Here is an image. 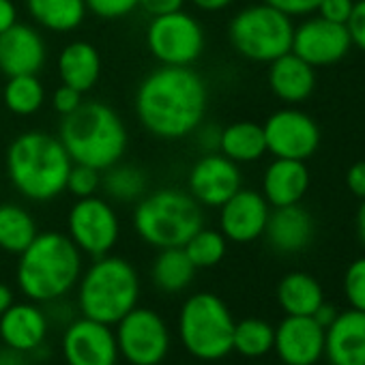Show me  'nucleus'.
<instances>
[{
    "mask_svg": "<svg viewBox=\"0 0 365 365\" xmlns=\"http://www.w3.org/2000/svg\"><path fill=\"white\" fill-rule=\"evenodd\" d=\"M5 163L14 187L33 202H50L65 194L73 165L63 142L46 131L20 133L9 144Z\"/></svg>",
    "mask_w": 365,
    "mask_h": 365,
    "instance_id": "obj_2",
    "label": "nucleus"
},
{
    "mask_svg": "<svg viewBox=\"0 0 365 365\" xmlns=\"http://www.w3.org/2000/svg\"><path fill=\"white\" fill-rule=\"evenodd\" d=\"M48 335V318L33 303H14L0 316V337L18 352L37 350Z\"/></svg>",
    "mask_w": 365,
    "mask_h": 365,
    "instance_id": "obj_23",
    "label": "nucleus"
},
{
    "mask_svg": "<svg viewBox=\"0 0 365 365\" xmlns=\"http://www.w3.org/2000/svg\"><path fill=\"white\" fill-rule=\"evenodd\" d=\"M354 228H356V237L359 241L365 245V200H361L359 209H356V215H354Z\"/></svg>",
    "mask_w": 365,
    "mask_h": 365,
    "instance_id": "obj_48",
    "label": "nucleus"
},
{
    "mask_svg": "<svg viewBox=\"0 0 365 365\" xmlns=\"http://www.w3.org/2000/svg\"><path fill=\"white\" fill-rule=\"evenodd\" d=\"M292 18L267 3L241 9L230 26L228 37L235 52L252 63H273L292 48Z\"/></svg>",
    "mask_w": 365,
    "mask_h": 365,
    "instance_id": "obj_8",
    "label": "nucleus"
},
{
    "mask_svg": "<svg viewBox=\"0 0 365 365\" xmlns=\"http://www.w3.org/2000/svg\"><path fill=\"white\" fill-rule=\"evenodd\" d=\"M273 350L286 365H316L324 356V329L312 316H286L275 329Z\"/></svg>",
    "mask_w": 365,
    "mask_h": 365,
    "instance_id": "obj_17",
    "label": "nucleus"
},
{
    "mask_svg": "<svg viewBox=\"0 0 365 365\" xmlns=\"http://www.w3.org/2000/svg\"><path fill=\"white\" fill-rule=\"evenodd\" d=\"M82 275V252L63 232H39L20 254L18 286L35 303L65 297Z\"/></svg>",
    "mask_w": 365,
    "mask_h": 365,
    "instance_id": "obj_3",
    "label": "nucleus"
},
{
    "mask_svg": "<svg viewBox=\"0 0 365 365\" xmlns=\"http://www.w3.org/2000/svg\"><path fill=\"white\" fill-rule=\"evenodd\" d=\"M220 153L235 163H254L267 155L262 125L254 120H237L222 129Z\"/></svg>",
    "mask_w": 365,
    "mask_h": 365,
    "instance_id": "obj_26",
    "label": "nucleus"
},
{
    "mask_svg": "<svg viewBox=\"0 0 365 365\" xmlns=\"http://www.w3.org/2000/svg\"><path fill=\"white\" fill-rule=\"evenodd\" d=\"M86 9L101 20H120L133 14L140 0H84Z\"/></svg>",
    "mask_w": 365,
    "mask_h": 365,
    "instance_id": "obj_36",
    "label": "nucleus"
},
{
    "mask_svg": "<svg viewBox=\"0 0 365 365\" xmlns=\"http://www.w3.org/2000/svg\"><path fill=\"white\" fill-rule=\"evenodd\" d=\"M322 301V286L309 273L292 271L284 275L277 284V303L286 312V316H312Z\"/></svg>",
    "mask_w": 365,
    "mask_h": 365,
    "instance_id": "obj_25",
    "label": "nucleus"
},
{
    "mask_svg": "<svg viewBox=\"0 0 365 365\" xmlns=\"http://www.w3.org/2000/svg\"><path fill=\"white\" fill-rule=\"evenodd\" d=\"M118 354L131 365H159L170 350V331L163 318L148 307H133L116 322Z\"/></svg>",
    "mask_w": 365,
    "mask_h": 365,
    "instance_id": "obj_11",
    "label": "nucleus"
},
{
    "mask_svg": "<svg viewBox=\"0 0 365 365\" xmlns=\"http://www.w3.org/2000/svg\"><path fill=\"white\" fill-rule=\"evenodd\" d=\"M82 103H84V93H80V91L67 86V84H61V86L54 91L52 106H54V110H56L61 116L73 114Z\"/></svg>",
    "mask_w": 365,
    "mask_h": 365,
    "instance_id": "obj_38",
    "label": "nucleus"
},
{
    "mask_svg": "<svg viewBox=\"0 0 365 365\" xmlns=\"http://www.w3.org/2000/svg\"><path fill=\"white\" fill-rule=\"evenodd\" d=\"M99 190H101V170H95L84 163L71 165L65 192H69L71 196H76L80 200V198L97 196Z\"/></svg>",
    "mask_w": 365,
    "mask_h": 365,
    "instance_id": "obj_34",
    "label": "nucleus"
},
{
    "mask_svg": "<svg viewBox=\"0 0 365 365\" xmlns=\"http://www.w3.org/2000/svg\"><path fill=\"white\" fill-rule=\"evenodd\" d=\"M346 29L350 33V41L354 48L365 52V0H356L350 20L346 22Z\"/></svg>",
    "mask_w": 365,
    "mask_h": 365,
    "instance_id": "obj_40",
    "label": "nucleus"
},
{
    "mask_svg": "<svg viewBox=\"0 0 365 365\" xmlns=\"http://www.w3.org/2000/svg\"><path fill=\"white\" fill-rule=\"evenodd\" d=\"M0 365H26L24 352H18L9 346L0 348Z\"/></svg>",
    "mask_w": 365,
    "mask_h": 365,
    "instance_id": "obj_47",
    "label": "nucleus"
},
{
    "mask_svg": "<svg viewBox=\"0 0 365 365\" xmlns=\"http://www.w3.org/2000/svg\"><path fill=\"white\" fill-rule=\"evenodd\" d=\"M63 356L67 365H116V335L110 324L82 316L63 335Z\"/></svg>",
    "mask_w": 365,
    "mask_h": 365,
    "instance_id": "obj_15",
    "label": "nucleus"
},
{
    "mask_svg": "<svg viewBox=\"0 0 365 365\" xmlns=\"http://www.w3.org/2000/svg\"><path fill=\"white\" fill-rule=\"evenodd\" d=\"M354 3L356 0H320L316 14L322 20L335 22V24H346L352 16Z\"/></svg>",
    "mask_w": 365,
    "mask_h": 365,
    "instance_id": "obj_37",
    "label": "nucleus"
},
{
    "mask_svg": "<svg viewBox=\"0 0 365 365\" xmlns=\"http://www.w3.org/2000/svg\"><path fill=\"white\" fill-rule=\"evenodd\" d=\"M140 299V277L131 262L118 256H101L80 275L78 305L82 316L103 324H116Z\"/></svg>",
    "mask_w": 365,
    "mask_h": 365,
    "instance_id": "obj_6",
    "label": "nucleus"
},
{
    "mask_svg": "<svg viewBox=\"0 0 365 365\" xmlns=\"http://www.w3.org/2000/svg\"><path fill=\"white\" fill-rule=\"evenodd\" d=\"M133 106L140 125L150 135L182 140L205 123L209 86L192 67L159 65L140 82Z\"/></svg>",
    "mask_w": 365,
    "mask_h": 365,
    "instance_id": "obj_1",
    "label": "nucleus"
},
{
    "mask_svg": "<svg viewBox=\"0 0 365 365\" xmlns=\"http://www.w3.org/2000/svg\"><path fill=\"white\" fill-rule=\"evenodd\" d=\"M196 267L192 264L190 256L182 247H165L159 250V254L153 260L150 267V279L155 288H159L165 294H176L185 290L194 277H196Z\"/></svg>",
    "mask_w": 365,
    "mask_h": 365,
    "instance_id": "obj_28",
    "label": "nucleus"
},
{
    "mask_svg": "<svg viewBox=\"0 0 365 365\" xmlns=\"http://www.w3.org/2000/svg\"><path fill=\"white\" fill-rule=\"evenodd\" d=\"M262 3L286 14L288 18H307L316 14L320 0H262Z\"/></svg>",
    "mask_w": 365,
    "mask_h": 365,
    "instance_id": "obj_39",
    "label": "nucleus"
},
{
    "mask_svg": "<svg viewBox=\"0 0 365 365\" xmlns=\"http://www.w3.org/2000/svg\"><path fill=\"white\" fill-rule=\"evenodd\" d=\"M67 237L82 254L91 258H101L114 250L120 237V222L108 200L99 196H88L80 198L71 207L67 215Z\"/></svg>",
    "mask_w": 365,
    "mask_h": 365,
    "instance_id": "obj_10",
    "label": "nucleus"
},
{
    "mask_svg": "<svg viewBox=\"0 0 365 365\" xmlns=\"http://www.w3.org/2000/svg\"><path fill=\"white\" fill-rule=\"evenodd\" d=\"M309 168L299 159L275 157L262 176V196L271 209L301 205L309 190Z\"/></svg>",
    "mask_w": 365,
    "mask_h": 365,
    "instance_id": "obj_21",
    "label": "nucleus"
},
{
    "mask_svg": "<svg viewBox=\"0 0 365 365\" xmlns=\"http://www.w3.org/2000/svg\"><path fill=\"white\" fill-rule=\"evenodd\" d=\"M48 58V48L41 33L31 26L16 22L9 31L0 35V71L11 76H39Z\"/></svg>",
    "mask_w": 365,
    "mask_h": 365,
    "instance_id": "obj_18",
    "label": "nucleus"
},
{
    "mask_svg": "<svg viewBox=\"0 0 365 365\" xmlns=\"http://www.w3.org/2000/svg\"><path fill=\"white\" fill-rule=\"evenodd\" d=\"M101 190L118 202H138L146 194V176L131 163H114L101 172Z\"/></svg>",
    "mask_w": 365,
    "mask_h": 365,
    "instance_id": "obj_30",
    "label": "nucleus"
},
{
    "mask_svg": "<svg viewBox=\"0 0 365 365\" xmlns=\"http://www.w3.org/2000/svg\"><path fill=\"white\" fill-rule=\"evenodd\" d=\"M352 48L346 24L322 20L320 16H307L292 33L290 52L316 67H331L348 56Z\"/></svg>",
    "mask_w": 365,
    "mask_h": 365,
    "instance_id": "obj_13",
    "label": "nucleus"
},
{
    "mask_svg": "<svg viewBox=\"0 0 365 365\" xmlns=\"http://www.w3.org/2000/svg\"><path fill=\"white\" fill-rule=\"evenodd\" d=\"M39 235L35 217L20 205H0V250L20 256Z\"/></svg>",
    "mask_w": 365,
    "mask_h": 365,
    "instance_id": "obj_29",
    "label": "nucleus"
},
{
    "mask_svg": "<svg viewBox=\"0 0 365 365\" xmlns=\"http://www.w3.org/2000/svg\"><path fill=\"white\" fill-rule=\"evenodd\" d=\"M3 99L7 110L16 116H31L41 110L46 101V88L39 76H11L3 88Z\"/></svg>",
    "mask_w": 365,
    "mask_h": 365,
    "instance_id": "obj_31",
    "label": "nucleus"
},
{
    "mask_svg": "<svg viewBox=\"0 0 365 365\" xmlns=\"http://www.w3.org/2000/svg\"><path fill=\"white\" fill-rule=\"evenodd\" d=\"M243 187V174L239 163L224 157L220 150L205 153L190 170L187 192L200 207L220 209Z\"/></svg>",
    "mask_w": 365,
    "mask_h": 365,
    "instance_id": "obj_14",
    "label": "nucleus"
},
{
    "mask_svg": "<svg viewBox=\"0 0 365 365\" xmlns=\"http://www.w3.org/2000/svg\"><path fill=\"white\" fill-rule=\"evenodd\" d=\"M314 232H316V224L312 213L301 205H290V207L271 209L262 237L267 239L273 252L290 256L307 250L309 243L314 241Z\"/></svg>",
    "mask_w": 365,
    "mask_h": 365,
    "instance_id": "obj_19",
    "label": "nucleus"
},
{
    "mask_svg": "<svg viewBox=\"0 0 365 365\" xmlns=\"http://www.w3.org/2000/svg\"><path fill=\"white\" fill-rule=\"evenodd\" d=\"M267 153L279 159L307 161L320 148V127L303 110L282 108L273 112L264 123Z\"/></svg>",
    "mask_w": 365,
    "mask_h": 365,
    "instance_id": "obj_12",
    "label": "nucleus"
},
{
    "mask_svg": "<svg viewBox=\"0 0 365 365\" xmlns=\"http://www.w3.org/2000/svg\"><path fill=\"white\" fill-rule=\"evenodd\" d=\"M324 356L331 365H365V312L337 314L324 329Z\"/></svg>",
    "mask_w": 365,
    "mask_h": 365,
    "instance_id": "obj_20",
    "label": "nucleus"
},
{
    "mask_svg": "<svg viewBox=\"0 0 365 365\" xmlns=\"http://www.w3.org/2000/svg\"><path fill=\"white\" fill-rule=\"evenodd\" d=\"M271 207L260 192L241 187L220 207V232L232 243H252L264 235Z\"/></svg>",
    "mask_w": 365,
    "mask_h": 365,
    "instance_id": "obj_16",
    "label": "nucleus"
},
{
    "mask_svg": "<svg viewBox=\"0 0 365 365\" xmlns=\"http://www.w3.org/2000/svg\"><path fill=\"white\" fill-rule=\"evenodd\" d=\"M346 187L354 198L365 200V159L354 161L346 170Z\"/></svg>",
    "mask_w": 365,
    "mask_h": 365,
    "instance_id": "obj_41",
    "label": "nucleus"
},
{
    "mask_svg": "<svg viewBox=\"0 0 365 365\" xmlns=\"http://www.w3.org/2000/svg\"><path fill=\"white\" fill-rule=\"evenodd\" d=\"M187 0H140V9L150 16V18H159V16H168L174 11H180L185 7Z\"/></svg>",
    "mask_w": 365,
    "mask_h": 365,
    "instance_id": "obj_42",
    "label": "nucleus"
},
{
    "mask_svg": "<svg viewBox=\"0 0 365 365\" xmlns=\"http://www.w3.org/2000/svg\"><path fill=\"white\" fill-rule=\"evenodd\" d=\"M182 250H185V254L190 256L196 269H211L224 260L228 252V239L220 230L202 226L185 245H182Z\"/></svg>",
    "mask_w": 365,
    "mask_h": 365,
    "instance_id": "obj_33",
    "label": "nucleus"
},
{
    "mask_svg": "<svg viewBox=\"0 0 365 365\" xmlns=\"http://www.w3.org/2000/svg\"><path fill=\"white\" fill-rule=\"evenodd\" d=\"M18 22V7L14 0H0V35Z\"/></svg>",
    "mask_w": 365,
    "mask_h": 365,
    "instance_id": "obj_44",
    "label": "nucleus"
},
{
    "mask_svg": "<svg viewBox=\"0 0 365 365\" xmlns=\"http://www.w3.org/2000/svg\"><path fill=\"white\" fill-rule=\"evenodd\" d=\"M344 294L352 309L365 312V256L348 264L344 273Z\"/></svg>",
    "mask_w": 365,
    "mask_h": 365,
    "instance_id": "obj_35",
    "label": "nucleus"
},
{
    "mask_svg": "<svg viewBox=\"0 0 365 365\" xmlns=\"http://www.w3.org/2000/svg\"><path fill=\"white\" fill-rule=\"evenodd\" d=\"M196 135H198V144H200V148L205 150V153H215V150H220V133H222V129L220 127H198L196 131H194Z\"/></svg>",
    "mask_w": 365,
    "mask_h": 365,
    "instance_id": "obj_43",
    "label": "nucleus"
},
{
    "mask_svg": "<svg viewBox=\"0 0 365 365\" xmlns=\"http://www.w3.org/2000/svg\"><path fill=\"white\" fill-rule=\"evenodd\" d=\"M56 67L63 84L88 93L101 76V56L93 43L71 41L61 50Z\"/></svg>",
    "mask_w": 365,
    "mask_h": 365,
    "instance_id": "obj_24",
    "label": "nucleus"
},
{
    "mask_svg": "<svg viewBox=\"0 0 365 365\" xmlns=\"http://www.w3.org/2000/svg\"><path fill=\"white\" fill-rule=\"evenodd\" d=\"M202 226V207L185 190L163 187L144 194L133 209V228L138 237L157 250L182 247Z\"/></svg>",
    "mask_w": 365,
    "mask_h": 365,
    "instance_id": "obj_5",
    "label": "nucleus"
},
{
    "mask_svg": "<svg viewBox=\"0 0 365 365\" xmlns=\"http://www.w3.org/2000/svg\"><path fill=\"white\" fill-rule=\"evenodd\" d=\"M269 88L284 103H303L312 97L316 88V69L288 52L273 63H269Z\"/></svg>",
    "mask_w": 365,
    "mask_h": 365,
    "instance_id": "obj_22",
    "label": "nucleus"
},
{
    "mask_svg": "<svg viewBox=\"0 0 365 365\" xmlns=\"http://www.w3.org/2000/svg\"><path fill=\"white\" fill-rule=\"evenodd\" d=\"M194 7H198L200 11H207V14H217V11H224L228 9L235 0H190Z\"/></svg>",
    "mask_w": 365,
    "mask_h": 365,
    "instance_id": "obj_46",
    "label": "nucleus"
},
{
    "mask_svg": "<svg viewBox=\"0 0 365 365\" xmlns=\"http://www.w3.org/2000/svg\"><path fill=\"white\" fill-rule=\"evenodd\" d=\"M207 46L202 24L187 11H174L153 18L146 29V48L159 65L192 67L200 61Z\"/></svg>",
    "mask_w": 365,
    "mask_h": 365,
    "instance_id": "obj_9",
    "label": "nucleus"
},
{
    "mask_svg": "<svg viewBox=\"0 0 365 365\" xmlns=\"http://www.w3.org/2000/svg\"><path fill=\"white\" fill-rule=\"evenodd\" d=\"M235 318L213 292L192 294L178 314V335L185 350L202 361H220L232 352Z\"/></svg>",
    "mask_w": 365,
    "mask_h": 365,
    "instance_id": "obj_7",
    "label": "nucleus"
},
{
    "mask_svg": "<svg viewBox=\"0 0 365 365\" xmlns=\"http://www.w3.org/2000/svg\"><path fill=\"white\" fill-rule=\"evenodd\" d=\"M275 341V329L262 320V318H245L241 322H235L232 333V350L247 359L264 356L273 350Z\"/></svg>",
    "mask_w": 365,
    "mask_h": 365,
    "instance_id": "obj_32",
    "label": "nucleus"
},
{
    "mask_svg": "<svg viewBox=\"0 0 365 365\" xmlns=\"http://www.w3.org/2000/svg\"><path fill=\"white\" fill-rule=\"evenodd\" d=\"M14 305V292L7 284H0V316Z\"/></svg>",
    "mask_w": 365,
    "mask_h": 365,
    "instance_id": "obj_49",
    "label": "nucleus"
},
{
    "mask_svg": "<svg viewBox=\"0 0 365 365\" xmlns=\"http://www.w3.org/2000/svg\"><path fill=\"white\" fill-rule=\"evenodd\" d=\"M58 140L73 163L108 170L127 150V127L118 112L101 101H84L73 114L63 116Z\"/></svg>",
    "mask_w": 365,
    "mask_h": 365,
    "instance_id": "obj_4",
    "label": "nucleus"
},
{
    "mask_svg": "<svg viewBox=\"0 0 365 365\" xmlns=\"http://www.w3.org/2000/svg\"><path fill=\"white\" fill-rule=\"evenodd\" d=\"M33 22L52 33H71L86 20L84 0H26Z\"/></svg>",
    "mask_w": 365,
    "mask_h": 365,
    "instance_id": "obj_27",
    "label": "nucleus"
},
{
    "mask_svg": "<svg viewBox=\"0 0 365 365\" xmlns=\"http://www.w3.org/2000/svg\"><path fill=\"white\" fill-rule=\"evenodd\" d=\"M337 314H339V312H337V307H335L333 303H327V301H322V303H320V307H318V309L312 314V318H314V320H316V322H318L322 329H327V327H329V324H331V322L337 318Z\"/></svg>",
    "mask_w": 365,
    "mask_h": 365,
    "instance_id": "obj_45",
    "label": "nucleus"
}]
</instances>
